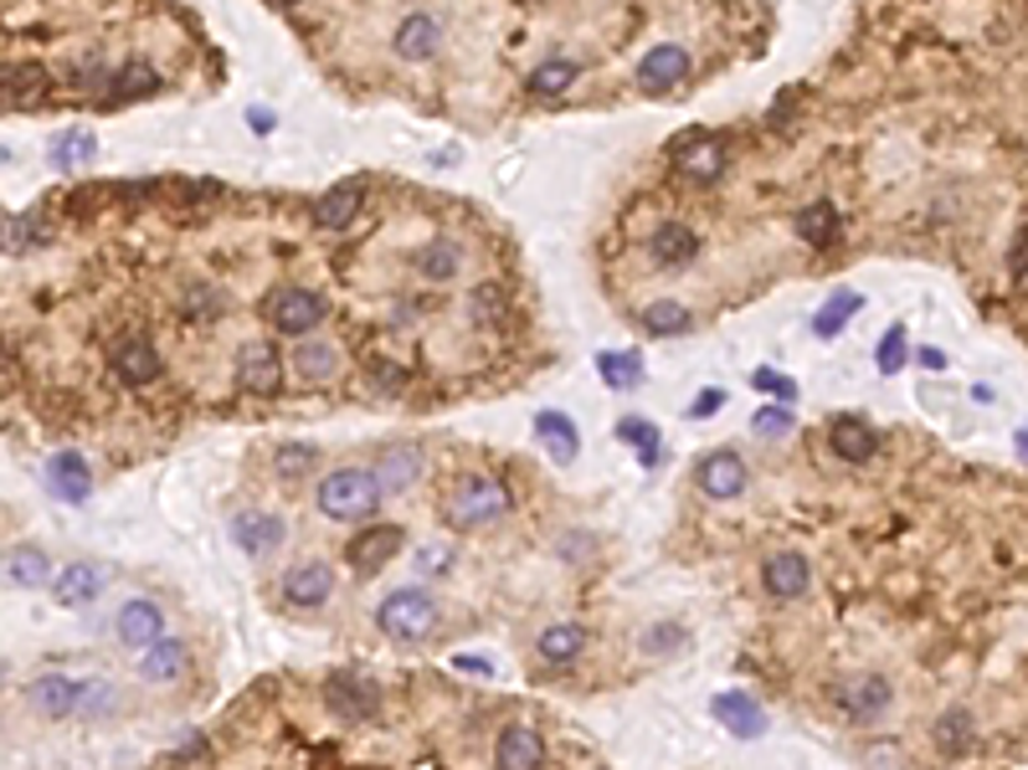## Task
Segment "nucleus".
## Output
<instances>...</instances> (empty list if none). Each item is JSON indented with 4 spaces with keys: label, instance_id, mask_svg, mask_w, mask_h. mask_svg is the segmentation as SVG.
Returning <instances> with one entry per match:
<instances>
[{
    "label": "nucleus",
    "instance_id": "f257e3e1",
    "mask_svg": "<svg viewBox=\"0 0 1028 770\" xmlns=\"http://www.w3.org/2000/svg\"><path fill=\"white\" fill-rule=\"evenodd\" d=\"M381 478L371 468H335V473L319 483V509L325 518H340V524H365L381 509Z\"/></svg>",
    "mask_w": 1028,
    "mask_h": 770
},
{
    "label": "nucleus",
    "instance_id": "f03ea898",
    "mask_svg": "<svg viewBox=\"0 0 1028 770\" xmlns=\"http://www.w3.org/2000/svg\"><path fill=\"white\" fill-rule=\"evenodd\" d=\"M505 514H509V489L494 483V478H484V473L463 478L458 489L447 493V524H453V530H489V524H499Z\"/></svg>",
    "mask_w": 1028,
    "mask_h": 770
},
{
    "label": "nucleus",
    "instance_id": "7ed1b4c3",
    "mask_svg": "<svg viewBox=\"0 0 1028 770\" xmlns=\"http://www.w3.org/2000/svg\"><path fill=\"white\" fill-rule=\"evenodd\" d=\"M375 627H381L386 638H396V642H417L437 627V601L427 591H417V586L391 591L386 601L375 607Z\"/></svg>",
    "mask_w": 1028,
    "mask_h": 770
},
{
    "label": "nucleus",
    "instance_id": "20e7f679",
    "mask_svg": "<svg viewBox=\"0 0 1028 770\" xmlns=\"http://www.w3.org/2000/svg\"><path fill=\"white\" fill-rule=\"evenodd\" d=\"M325 704L340 719H371L381 709V688L365 673H329L325 678Z\"/></svg>",
    "mask_w": 1028,
    "mask_h": 770
},
{
    "label": "nucleus",
    "instance_id": "39448f33",
    "mask_svg": "<svg viewBox=\"0 0 1028 770\" xmlns=\"http://www.w3.org/2000/svg\"><path fill=\"white\" fill-rule=\"evenodd\" d=\"M114 638L124 642V648H155V642L165 638V611L160 601H149V596H135V601H124L119 607V622H114Z\"/></svg>",
    "mask_w": 1028,
    "mask_h": 770
},
{
    "label": "nucleus",
    "instance_id": "423d86ee",
    "mask_svg": "<svg viewBox=\"0 0 1028 770\" xmlns=\"http://www.w3.org/2000/svg\"><path fill=\"white\" fill-rule=\"evenodd\" d=\"M186 667H191V652H186V642H180V638H160L155 648L139 652L135 678L149 683V688H170V683L186 678Z\"/></svg>",
    "mask_w": 1028,
    "mask_h": 770
},
{
    "label": "nucleus",
    "instance_id": "0eeeda50",
    "mask_svg": "<svg viewBox=\"0 0 1028 770\" xmlns=\"http://www.w3.org/2000/svg\"><path fill=\"white\" fill-rule=\"evenodd\" d=\"M268 319L278 334H309V329L325 319V303H319L309 288H284V293L268 298Z\"/></svg>",
    "mask_w": 1028,
    "mask_h": 770
},
{
    "label": "nucleus",
    "instance_id": "6e6552de",
    "mask_svg": "<svg viewBox=\"0 0 1028 770\" xmlns=\"http://www.w3.org/2000/svg\"><path fill=\"white\" fill-rule=\"evenodd\" d=\"M329 596H335V570H329L325 560H304L284 576V601L288 607H298V611L325 607Z\"/></svg>",
    "mask_w": 1028,
    "mask_h": 770
},
{
    "label": "nucleus",
    "instance_id": "1a4fd4ad",
    "mask_svg": "<svg viewBox=\"0 0 1028 770\" xmlns=\"http://www.w3.org/2000/svg\"><path fill=\"white\" fill-rule=\"evenodd\" d=\"M226 530H232L237 549H247V555H273V549L284 545V518L268 514V509H237Z\"/></svg>",
    "mask_w": 1028,
    "mask_h": 770
},
{
    "label": "nucleus",
    "instance_id": "9d476101",
    "mask_svg": "<svg viewBox=\"0 0 1028 770\" xmlns=\"http://www.w3.org/2000/svg\"><path fill=\"white\" fill-rule=\"evenodd\" d=\"M104 586H108L104 565H93V560H73V565H62V576L52 580V596H57V607L77 611V607H93V601L104 596Z\"/></svg>",
    "mask_w": 1028,
    "mask_h": 770
},
{
    "label": "nucleus",
    "instance_id": "9b49d317",
    "mask_svg": "<svg viewBox=\"0 0 1028 770\" xmlns=\"http://www.w3.org/2000/svg\"><path fill=\"white\" fill-rule=\"evenodd\" d=\"M237 381L247 385V391H257V396H273V391L284 385V365H278V344H268V340L242 344V355H237Z\"/></svg>",
    "mask_w": 1028,
    "mask_h": 770
},
{
    "label": "nucleus",
    "instance_id": "f8f14e48",
    "mask_svg": "<svg viewBox=\"0 0 1028 770\" xmlns=\"http://www.w3.org/2000/svg\"><path fill=\"white\" fill-rule=\"evenodd\" d=\"M838 709L854 714V719H880L890 709V683L880 673H854V678L838 683Z\"/></svg>",
    "mask_w": 1028,
    "mask_h": 770
},
{
    "label": "nucleus",
    "instance_id": "ddd939ff",
    "mask_svg": "<svg viewBox=\"0 0 1028 770\" xmlns=\"http://www.w3.org/2000/svg\"><path fill=\"white\" fill-rule=\"evenodd\" d=\"M396 549H402V530H396V524H371V530H360L356 539H350V570H356V576H375Z\"/></svg>",
    "mask_w": 1028,
    "mask_h": 770
},
{
    "label": "nucleus",
    "instance_id": "4468645a",
    "mask_svg": "<svg viewBox=\"0 0 1028 770\" xmlns=\"http://www.w3.org/2000/svg\"><path fill=\"white\" fill-rule=\"evenodd\" d=\"M77 698H83V683L62 678V673H42L36 683H27V704L42 719H62V714H77Z\"/></svg>",
    "mask_w": 1028,
    "mask_h": 770
},
{
    "label": "nucleus",
    "instance_id": "2eb2a0df",
    "mask_svg": "<svg viewBox=\"0 0 1028 770\" xmlns=\"http://www.w3.org/2000/svg\"><path fill=\"white\" fill-rule=\"evenodd\" d=\"M494 766L499 770H540L545 766V740L530 725H509L494 740Z\"/></svg>",
    "mask_w": 1028,
    "mask_h": 770
},
{
    "label": "nucleus",
    "instance_id": "dca6fc26",
    "mask_svg": "<svg viewBox=\"0 0 1028 770\" xmlns=\"http://www.w3.org/2000/svg\"><path fill=\"white\" fill-rule=\"evenodd\" d=\"M108 360H114V375H119L124 385H149L160 375V350H155L145 334H124Z\"/></svg>",
    "mask_w": 1028,
    "mask_h": 770
},
{
    "label": "nucleus",
    "instance_id": "f3484780",
    "mask_svg": "<svg viewBox=\"0 0 1028 770\" xmlns=\"http://www.w3.org/2000/svg\"><path fill=\"white\" fill-rule=\"evenodd\" d=\"M46 483H52V493H57L62 504H88L93 493V468L83 452H57V458L46 462Z\"/></svg>",
    "mask_w": 1028,
    "mask_h": 770
},
{
    "label": "nucleus",
    "instance_id": "a211bd4d",
    "mask_svg": "<svg viewBox=\"0 0 1028 770\" xmlns=\"http://www.w3.org/2000/svg\"><path fill=\"white\" fill-rule=\"evenodd\" d=\"M716 719L725 729H731L735 740H756V735H766V714H761V704L751 694H741V688H731V694H716Z\"/></svg>",
    "mask_w": 1028,
    "mask_h": 770
},
{
    "label": "nucleus",
    "instance_id": "6ab92c4d",
    "mask_svg": "<svg viewBox=\"0 0 1028 770\" xmlns=\"http://www.w3.org/2000/svg\"><path fill=\"white\" fill-rule=\"evenodd\" d=\"M761 580H766V591H772L776 601H797V596L807 591L813 570H807V560L797 549H776L772 560L761 565Z\"/></svg>",
    "mask_w": 1028,
    "mask_h": 770
},
{
    "label": "nucleus",
    "instance_id": "aec40b11",
    "mask_svg": "<svg viewBox=\"0 0 1028 770\" xmlns=\"http://www.w3.org/2000/svg\"><path fill=\"white\" fill-rule=\"evenodd\" d=\"M745 478H751L745 473V458L731 452V447H725V452H710V458L700 462V489L710 493V499H735V493L745 489Z\"/></svg>",
    "mask_w": 1028,
    "mask_h": 770
},
{
    "label": "nucleus",
    "instance_id": "412c9836",
    "mask_svg": "<svg viewBox=\"0 0 1028 770\" xmlns=\"http://www.w3.org/2000/svg\"><path fill=\"white\" fill-rule=\"evenodd\" d=\"M685 73H689V52H685V46H654V52L638 62V88L643 93H669Z\"/></svg>",
    "mask_w": 1028,
    "mask_h": 770
},
{
    "label": "nucleus",
    "instance_id": "4be33fe9",
    "mask_svg": "<svg viewBox=\"0 0 1028 770\" xmlns=\"http://www.w3.org/2000/svg\"><path fill=\"white\" fill-rule=\"evenodd\" d=\"M674 160H679V170H685L689 180L710 185V180H720V164H725V154H720L716 139H704V133H689L685 145H674Z\"/></svg>",
    "mask_w": 1028,
    "mask_h": 770
},
{
    "label": "nucleus",
    "instance_id": "5701e85b",
    "mask_svg": "<svg viewBox=\"0 0 1028 770\" xmlns=\"http://www.w3.org/2000/svg\"><path fill=\"white\" fill-rule=\"evenodd\" d=\"M695 253H700V237H695V226L664 222V226L654 232V263H658V267H685Z\"/></svg>",
    "mask_w": 1028,
    "mask_h": 770
},
{
    "label": "nucleus",
    "instance_id": "b1692460",
    "mask_svg": "<svg viewBox=\"0 0 1028 770\" xmlns=\"http://www.w3.org/2000/svg\"><path fill=\"white\" fill-rule=\"evenodd\" d=\"M356 211H360V185H335V191H325L314 201V222L325 226V232H345V226L356 222Z\"/></svg>",
    "mask_w": 1028,
    "mask_h": 770
},
{
    "label": "nucleus",
    "instance_id": "393cba45",
    "mask_svg": "<svg viewBox=\"0 0 1028 770\" xmlns=\"http://www.w3.org/2000/svg\"><path fill=\"white\" fill-rule=\"evenodd\" d=\"M834 452L844 462H869L875 452H880V437H875V427H865V421L838 416V421H834Z\"/></svg>",
    "mask_w": 1028,
    "mask_h": 770
},
{
    "label": "nucleus",
    "instance_id": "a878e982",
    "mask_svg": "<svg viewBox=\"0 0 1028 770\" xmlns=\"http://www.w3.org/2000/svg\"><path fill=\"white\" fill-rule=\"evenodd\" d=\"M437 42H443V31H437L433 15H406L402 26H396V52H402L406 62H422L433 57Z\"/></svg>",
    "mask_w": 1028,
    "mask_h": 770
},
{
    "label": "nucleus",
    "instance_id": "bb28decb",
    "mask_svg": "<svg viewBox=\"0 0 1028 770\" xmlns=\"http://www.w3.org/2000/svg\"><path fill=\"white\" fill-rule=\"evenodd\" d=\"M582 648H586V627H576V622L545 627V632H540V642H536L540 663H571V657H582Z\"/></svg>",
    "mask_w": 1028,
    "mask_h": 770
},
{
    "label": "nucleus",
    "instance_id": "cd10ccee",
    "mask_svg": "<svg viewBox=\"0 0 1028 770\" xmlns=\"http://www.w3.org/2000/svg\"><path fill=\"white\" fill-rule=\"evenodd\" d=\"M536 437L555 452V462H571L576 452H582V437H576V427H571V416H561V411H540L536 416Z\"/></svg>",
    "mask_w": 1028,
    "mask_h": 770
},
{
    "label": "nucleus",
    "instance_id": "c85d7f7f",
    "mask_svg": "<svg viewBox=\"0 0 1028 770\" xmlns=\"http://www.w3.org/2000/svg\"><path fill=\"white\" fill-rule=\"evenodd\" d=\"M375 478H381V489H386V493L412 489V483L422 478V452H417V447H391L386 458H381V473H375Z\"/></svg>",
    "mask_w": 1028,
    "mask_h": 770
},
{
    "label": "nucleus",
    "instance_id": "c756f323",
    "mask_svg": "<svg viewBox=\"0 0 1028 770\" xmlns=\"http://www.w3.org/2000/svg\"><path fill=\"white\" fill-rule=\"evenodd\" d=\"M838 211L828 206V201H813L807 211H797V237L807 242V247H828V242L838 237Z\"/></svg>",
    "mask_w": 1028,
    "mask_h": 770
},
{
    "label": "nucleus",
    "instance_id": "7c9ffc66",
    "mask_svg": "<svg viewBox=\"0 0 1028 770\" xmlns=\"http://www.w3.org/2000/svg\"><path fill=\"white\" fill-rule=\"evenodd\" d=\"M859 309H865V298L844 288V293H834V298H828V303L818 309V319H813V334H818V340H834V334H844V324H849Z\"/></svg>",
    "mask_w": 1028,
    "mask_h": 770
},
{
    "label": "nucleus",
    "instance_id": "2f4dec72",
    "mask_svg": "<svg viewBox=\"0 0 1028 770\" xmlns=\"http://www.w3.org/2000/svg\"><path fill=\"white\" fill-rule=\"evenodd\" d=\"M160 88V73L149 67V62H124L119 73H114V83H108V98H119V104H129V98H145V93Z\"/></svg>",
    "mask_w": 1028,
    "mask_h": 770
},
{
    "label": "nucleus",
    "instance_id": "473e14b6",
    "mask_svg": "<svg viewBox=\"0 0 1028 770\" xmlns=\"http://www.w3.org/2000/svg\"><path fill=\"white\" fill-rule=\"evenodd\" d=\"M967 745H972V714L967 709L941 714V725H936V750L941 756H967Z\"/></svg>",
    "mask_w": 1028,
    "mask_h": 770
},
{
    "label": "nucleus",
    "instance_id": "72a5a7b5",
    "mask_svg": "<svg viewBox=\"0 0 1028 770\" xmlns=\"http://www.w3.org/2000/svg\"><path fill=\"white\" fill-rule=\"evenodd\" d=\"M6 580H11V586H21V591H31V586H46V555H42V549H11V560H6Z\"/></svg>",
    "mask_w": 1028,
    "mask_h": 770
},
{
    "label": "nucleus",
    "instance_id": "f704fd0d",
    "mask_svg": "<svg viewBox=\"0 0 1028 770\" xmlns=\"http://www.w3.org/2000/svg\"><path fill=\"white\" fill-rule=\"evenodd\" d=\"M42 93H46V73L36 62L6 67V104H31V98H42Z\"/></svg>",
    "mask_w": 1028,
    "mask_h": 770
},
{
    "label": "nucleus",
    "instance_id": "c9c22d12",
    "mask_svg": "<svg viewBox=\"0 0 1028 770\" xmlns=\"http://www.w3.org/2000/svg\"><path fill=\"white\" fill-rule=\"evenodd\" d=\"M458 263H463V253L453 247V242H433V247H422L417 253V272L422 278H433V282H447L453 272H458Z\"/></svg>",
    "mask_w": 1028,
    "mask_h": 770
},
{
    "label": "nucleus",
    "instance_id": "e433bc0d",
    "mask_svg": "<svg viewBox=\"0 0 1028 770\" xmlns=\"http://www.w3.org/2000/svg\"><path fill=\"white\" fill-rule=\"evenodd\" d=\"M685 324H689V309L674 303V298H658V303L643 309V329H648V334H679Z\"/></svg>",
    "mask_w": 1028,
    "mask_h": 770
},
{
    "label": "nucleus",
    "instance_id": "4c0bfd02",
    "mask_svg": "<svg viewBox=\"0 0 1028 770\" xmlns=\"http://www.w3.org/2000/svg\"><path fill=\"white\" fill-rule=\"evenodd\" d=\"M596 371H602V381H607L612 391H627V385H638L643 360H638V350H633V355H596Z\"/></svg>",
    "mask_w": 1028,
    "mask_h": 770
},
{
    "label": "nucleus",
    "instance_id": "58836bf2",
    "mask_svg": "<svg viewBox=\"0 0 1028 770\" xmlns=\"http://www.w3.org/2000/svg\"><path fill=\"white\" fill-rule=\"evenodd\" d=\"M335 371H340V355L329 344H298V375L304 381H329Z\"/></svg>",
    "mask_w": 1028,
    "mask_h": 770
},
{
    "label": "nucleus",
    "instance_id": "ea45409f",
    "mask_svg": "<svg viewBox=\"0 0 1028 770\" xmlns=\"http://www.w3.org/2000/svg\"><path fill=\"white\" fill-rule=\"evenodd\" d=\"M571 83H576V62H545V67L530 77V93H536V98H555V93H566Z\"/></svg>",
    "mask_w": 1028,
    "mask_h": 770
},
{
    "label": "nucleus",
    "instance_id": "a19ab883",
    "mask_svg": "<svg viewBox=\"0 0 1028 770\" xmlns=\"http://www.w3.org/2000/svg\"><path fill=\"white\" fill-rule=\"evenodd\" d=\"M119 709V688L104 678H88L83 683V698H77V714H88V719H98V714H114Z\"/></svg>",
    "mask_w": 1028,
    "mask_h": 770
},
{
    "label": "nucleus",
    "instance_id": "79ce46f5",
    "mask_svg": "<svg viewBox=\"0 0 1028 770\" xmlns=\"http://www.w3.org/2000/svg\"><path fill=\"white\" fill-rule=\"evenodd\" d=\"M468 313H474L478 324H499L505 319V288L499 282H478L474 298H468Z\"/></svg>",
    "mask_w": 1028,
    "mask_h": 770
},
{
    "label": "nucleus",
    "instance_id": "37998d69",
    "mask_svg": "<svg viewBox=\"0 0 1028 770\" xmlns=\"http://www.w3.org/2000/svg\"><path fill=\"white\" fill-rule=\"evenodd\" d=\"M617 437L638 447L643 462H658V431H654V421H643V416H623V421H617Z\"/></svg>",
    "mask_w": 1028,
    "mask_h": 770
},
{
    "label": "nucleus",
    "instance_id": "c03bdc74",
    "mask_svg": "<svg viewBox=\"0 0 1028 770\" xmlns=\"http://www.w3.org/2000/svg\"><path fill=\"white\" fill-rule=\"evenodd\" d=\"M180 313H186V319H216V313H222V293L206 288V282H191L186 298H180Z\"/></svg>",
    "mask_w": 1028,
    "mask_h": 770
},
{
    "label": "nucleus",
    "instance_id": "a18cd8bd",
    "mask_svg": "<svg viewBox=\"0 0 1028 770\" xmlns=\"http://www.w3.org/2000/svg\"><path fill=\"white\" fill-rule=\"evenodd\" d=\"M77 160H93V133H83V129L52 145V164H57V170H73Z\"/></svg>",
    "mask_w": 1028,
    "mask_h": 770
},
{
    "label": "nucleus",
    "instance_id": "49530a36",
    "mask_svg": "<svg viewBox=\"0 0 1028 770\" xmlns=\"http://www.w3.org/2000/svg\"><path fill=\"white\" fill-rule=\"evenodd\" d=\"M309 462H314V447H304V442H288V447H278V452H273V468H278V478H298Z\"/></svg>",
    "mask_w": 1028,
    "mask_h": 770
},
{
    "label": "nucleus",
    "instance_id": "de8ad7c7",
    "mask_svg": "<svg viewBox=\"0 0 1028 770\" xmlns=\"http://www.w3.org/2000/svg\"><path fill=\"white\" fill-rule=\"evenodd\" d=\"M875 360H880V371H884V375H894V371H900V365H905V329L894 324L890 334H884V340H880V350H875Z\"/></svg>",
    "mask_w": 1028,
    "mask_h": 770
},
{
    "label": "nucleus",
    "instance_id": "09e8293b",
    "mask_svg": "<svg viewBox=\"0 0 1028 770\" xmlns=\"http://www.w3.org/2000/svg\"><path fill=\"white\" fill-rule=\"evenodd\" d=\"M751 427H756V437H787V431H792V411H787V406H766V411H756V421H751Z\"/></svg>",
    "mask_w": 1028,
    "mask_h": 770
},
{
    "label": "nucleus",
    "instance_id": "8fccbe9b",
    "mask_svg": "<svg viewBox=\"0 0 1028 770\" xmlns=\"http://www.w3.org/2000/svg\"><path fill=\"white\" fill-rule=\"evenodd\" d=\"M751 385H756V391H766V396H776V400L797 396V385H792L787 375H776V371H756V375H751Z\"/></svg>",
    "mask_w": 1028,
    "mask_h": 770
},
{
    "label": "nucleus",
    "instance_id": "3c124183",
    "mask_svg": "<svg viewBox=\"0 0 1028 770\" xmlns=\"http://www.w3.org/2000/svg\"><path fill=\"white\" fill-rule=\"evenodd\" d=\"M216 195H222L216 180H180L176 185V201H216Z\"/></svg>",
    "mask_w": 1028,
    "mask_h": 770
},
{
    "label": "nucleus",
    "instance_id": "603ef678",
    "mask_svg": "<svg viewBox=\"0 0 1028 770\" xmlns=\"http://www.w3.org/2000/svg\"><path fill=\"white\" fill-rule=\"evenodd\" d=\"M371 381L381 385V391H402L406 371H402V365H371Z\"/></svg>",
    "mask_w": 1028,
    "mask_h": 770
},
{
    "label": "nucleus",
    "instance_id": "864d4df0",
    "mask_svg": "<svg viewBox=\"0 0 1028 770\" xmlns=\"http://www.w3.org/2000/svg\"><path fill=\"white\" fill-rule=\"evenodd\" d=\"M674 642H679V627H669V622H664V627H654V632L643 638V648H648V652H669Z\"/></svg>",
    "mask_w": 1028,
    "mask_h": 770
},
{
    "label": "nucleus",
    "instance_id": "5fc2aeb1",
    "mask_svg": "<svg viewBox=\"0 0 1028 770\" xmlns=\"http://www.w3.org/2000/svg\"><path fill=\"white\" fill-rule=\"evenodd\" d=\"M1008 263H1014V278H1028V226L1014 237V253H1008Z\"/></svg>",
    "mask_w": 1028,
    "mask_h": 770
},
{
    "label": "nucleus",
    "instance_id": "6e6d98bb",
    "mask_svg": "<svg viewBox=\"0 0 1028 770\" xmlns=\"http://www.w3.org/2000/svg\"><path fill=\"white\" fill-rule=\"evenodd\" d=\"M453 667L474 673V678H494V663H489V657H468V652H458V657H453Z\"/></svg>",
    "mask_w": 1028,
    "mask_h": 770
},
{
    "label": "nucleus",
    "instance_id": "4d7b16f0",
    "mask_svg": "<svg viewBox=\"0 0 1028 770\" xmlns=\"http://www.w3.org/2000/svg\"><path fill=\"white\" fill-rule=\"evenodd\" d=\"M417 565H422V570H443V565H447V549H443V545H427V549L417 555Z\"/></svg>",
    "mask_w": 1028,
    "mask_h": 770
},
{
    "label": "nucleus",
    "instance_id": "13d9d810",
    "mask_svg": "<svg viewBox=\"0 0 1028 770\" xmlns=\"http://www.w3.org/2000/svg\"><path fill=\"white\" fill-rule=\"evenodd\" d=\"M720 400H725V396H720V391H704V396L695 400V416H710V411H716V406H720Z\"/></svg>",
    "mask_w": 1028,
    "mask_h": 770
},
{
    "label": "nucleus",
    "instance_id": "bf43d9fd",
    "mask_svg": "<svg viewBox=\"0 0 1028 770\" xmlns=\"http://www.w3.org/2000/svg\"><path fill=\"white\" fill-rule=\"evenodd\" d=\"M921 365H925V371H941V365H946V355H941V350H921Z\"/></svg>",
    "mask_w": 1028,
    "mask_h": 770
},
{
    "label": "nucleus",
    "instance_id": "052dcab7",
    "mask_svg": "<svg viewBox=\"0 0 1028 770\" xmlns=\"http://www.w3.org/2000/svg\"><path fill=\"white\" fill-rule=\"evenodd\" d=\"M247 124H253V129H273V114H263V108H253V114H247Z\"/></svg>",
    "mask_w": 1028,
    "mask_h": 770
},
{
    "label": "nucleus",
    "instance_id": "680f3d73",
    "mask_svg": "<svg viewBox=\"0 0 1028 770\" xmlns=\"http://www.w3.org/2000/svg\"><path fill=\"white\" fill-rule=\"evenodd\" d=\"M1018 452H1024V458H1028V427L1018 431Z\"/></svg>",
    "mask_w": 1028,
    "mask_h": 770
},
{
    "label": "nucleus",
    "instance_id": "e2e57ef3",
    "mask_svg": "<svg viewBox=\"0 0 1028 770\" xmlns=\"http://www.w3.org/2000/svg\"><path fill=\"white\" fill-rule=\"evenodd\" d=\"M278 6H294V0H278Z\"/></svg>",
    "mask_w": 1028,
    "mask_h": 770
}]
</instances>
